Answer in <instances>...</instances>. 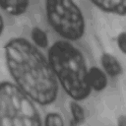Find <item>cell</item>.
Here are the masks:
<instances>
[{"mask_svg":"<svg viewBox=\"0 0 126 126\" xmlns=\"http://www.w3.org/2000/svg\"><path fill=\"white\" fill-rule=\"evenodd\" d=\"M7 69L15 85L33 102L49 105L57 99L59 86L42 52L24 37H13L4 45Z\"/></svg>","mask_w":126,"mask_h":126,"instance_id":"cell-1","label":"cell"},{"mask_svg":"<svg viewBox=\"0 0 126 126\" xmlns=\"http://www.w3.org/2000/svg\"><path fill=\"white\" fill-rule=\"evenodd\" d=\"M48 62L65 93L75 101L89 97V68L82 51L67 40H58L48 49Z\"/></svg>","mask_w":126,"mask_h":126,"instance_id":"cell-2","label":"cell"},{"mask_svg":"<svg viewBox=\"0 0 126 126\" xmlns=\"http://www.w3.org/2000/svg\"><path fill=\"white\" fill-rule=\"evenodd\" d=\"M0 126H42L34 102L8 81L0 82Z\"/></svg>","mask_w":126,"mask_h":126,"instance_id":"cell-3","label":"cell"},{"mask_svg":"<svg viewBox=\"0 0 126 126\" xmlns=\"http://www.w3.org/2000/svg\"><path fill=\"white\" fill-rule=\"evenodd\" d=\"M44 7L47 22L62 38L76 41L83 37L86 30L85 17L75 2L47 0Z\"/></svg>","mask_w":126,"mask_h":126,"instance_id":"cell-4","label":"cell"},{"mask_svg":"<svg viewBox=\"0 0 126 126\" xmlns=\"http://www.w3.org/2000/svg\"><path fill=\"white\" fill-rule=\"evenodd\" d=\"M91 3L105 13L124 16L126 13L125 0H92Z\"/></svg>","mask_w":126,"mask_h":126,"instance_id":"cell-5","label":"cell"},{"mask_svg":"<svg viewBox=\"0 0 126 126\" xmlns=\"http://www.w3.org/2000/svg\"><path fill=\"white\" fill-rule=\"evenodd\" d=\"M89 85L92 90L95 92L103 91L107 86V77L106 74L98 67L93 66L89 69L88 74Z\"/></svg>","mask_w":126,"mask_h":126,"instance_id":"cell-6","label":"cell"},{"mask_svg":"<svg viewBox=\"0 0 126 126\" xmlns=\"http://www.w3.org/2000/svg\"><path fill=\"white\" fill-rule=\"evenodd\" d=\"M101 66L103 68V72L110 77H117L122 74V66L119 60L109 53H103L100 58Z\"/></svg>","mask_w":126,"mask_h":126,"instance_id":"cell-7","label":"cell"},{"mask_svg":"<svg viewBox=\"0 0 126 126\" xmlns=\"http://www.w3.org/2000/svg\"><path fill=\"white\" fill-rule=\"evenodd\" d=\"M30 5L29 1L0 0V8L12 16H20L26 13Z\"/></svg>","mask_w":126,"mask_h":126,"instance_id":"cell-8","label":"cell"},{"mask_svg":"<svg viewBox=\"0 0 126 126\" xmlns=\"http://www.w3.org/2000/svg\"><path fill=\"white\" fill-rule=\"evenodd\" d=\"M31 36H32V41L35 43L36 47L46 48L48 46V37H47V34L40 28H37V27L32 28V32H31Z\"/></svg>","mask_w":126,"mask_h":126,"instance_id":"cell-9","label":"cell"},{"mask_svg":"<svg viewBox=\"0 0 126 126\" xmlns=\"http://www.w3.org/2000/svg\"><path fill=\"white\" fill-rule=\"evenodd\" d=\"M70 111L73 117V121L76 124H81L85 120V110L82 105L78 103V101L73 100L70 102Z\"/></svg>","mask_w":126,"mask_h":126,"instance_id":"cell-10","label":"cell"},{"mask_svg":"<svg viewBox=\"0 0 126 126\" xmlns=\"http://www.w3.org/2000/svg\"><path fill=\"white\" fill-rule=\"evenodd\" d=\"M44 126H64V120L59 113L49 112L44 118Z\"/></svg>","mask_w":126,"mask_h":126,"instance_id":"cell-11","label":"cell"},{"mask_svg":"<svg viewBox=\"0 0 126 126\" xmlns=\"http://www.w3.org/2000/svg\"><path fill=\"white\" fill-rule=\"evenodd\" d=\"M117 44H118V47L119 49L121 50L122 53H125L126 51V35H125V32H121L118 37H117Z\"/></svg>","mask_w":126,"mask_h":126,"instance_id":"cell-12","label":"cell"},{"mask_svg":"<svg viewBox=\"0 0 126 126\" xmlns=\"http://www.w3.org/2000/svg\"><path fill=\"white\" fill-rule=\"evenodd\" d=\"M4 27H5L4 19H3V17H2V16H1V14H0V36H1V35H2V33H3Z\"/></svg>","mask_w":126,"mask_h":126,"instance_id":"cell-13","label":"cell"},{"mask_svg":"<svg viewBox=\"0 0 126 126\" xmlns=\"http://www.w3.org/2000/svg\"><path fill=\"white\" fill-rule=\"evenodd\" d=\"M118 126H125V118L124 116H121L118 120Z\"/></svg>","mask_w":126,"mask_h":126,"instance_id":"cell-14","label":"cell"}]
</instances>
